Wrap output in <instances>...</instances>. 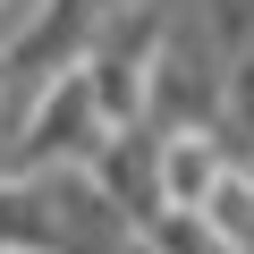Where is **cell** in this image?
Listing matches in <instances>:
<instances>
[{"mask_svg": "<svg viewBox=\"0 0 254 254\" xmlns=\"http://www.w3.org/2000/svg\"><path fill=\"white\" fill-rule=\"evenodd\" d=\"M102 136H110V110H102V93H93V76H85V60H76V68H60L34 102L9 119L0 170H60V161H93V153H102Z\"/></svg>", "mask_w": 254, "mask_h": 254, "instance_id": "1", "label": "cell"}]
</instances>
